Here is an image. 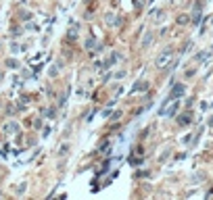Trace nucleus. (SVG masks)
<instances>
[{"label":"nucleus","mask_w":213,"mask_h":200,"mask_svg":"<svg viewBox=\"0 0 213 200\" xmlns=\"http://www.w3.org/2000/svg\"><path fill=\"white\" fill-rule=\"evenodd\" d=\"M171 58H174V52H171L169 48H165V50H163V52H161V54L155 58V67H157V69H163V67L167 65Z\"/></svg>","instance_id":"obj_1"},{"label":"nucleus","mask_w":213,"mask_h":200,"mask_svg":"<svg viewBox=\"0 0 213 200\" xmlns=\"http://www.w3.org/2000/svg\"><path fill=\"white\" fill-rule=\"evenodd\" d=\"M184 92H186V88H184V83H178L174 90H171V94H169V98L171 100H180L182 96H184Z\"/></svg>","instance_id":"obj_2"},{"label":"nucleus","mask_w":213,"mask_h":200,"mask_svg":"<svg viewBox=\"0 0 213 200\" xmlns=\"http://www.w3.org/2000/svg\"><path fill=\"white\" fill-rule=\"evenodd\" d=\"M4 131L15 133V131H19V125H17V123H6V125H4Z\"/></svg>","instance_id":"obj_3"},{"label":"nucleus","mask_w":213,"mask_h":200,"mask_svg":"<svg viewBox=\"0 0 213 200\" xmlns=\"http://www.w3.org/2000/svg\"><path fill=\"white\" fill-rule=\"evenodd\" d=\"M67 152H69V144H63L57 152V157H67Z\"/></svg>","instance_id":"obj_4"},{"label":"nucleus","mask_w":213,"mask_h":200,"mask_svg":"<svg viewBox=\"0 0 213 200\" xmlns=\"http://www.w3.org/2000/svg\"><path fill=\"white\" fill-rule=\"evenodd\" d=\"M151 40H153V33H146V36H144V42H142V48H144V50L148 48V44H151Z\"/></svg>","instance_id":"obj_5"},{"label":"nucleus","mask_w":213,"mask_h":200,"mask_svg":"<svg viewBox=\"0 0 213 200\" xmlns=\"http://www.w3.org/2000/svg\"><path fill=\"white\" fill-rule=\"evenodd\" d=\"M6 65L11 67V69H15V67H17V60H15V58H9V60H6Z\"/></svg>","instance_id":"obj_6"},{"label":"nucleus","mask_w":213,"mask_h":200,"mask_svg":"<svg viewBox=\"0 0 213 200\" xmlns=\"http://www.w3.org/2000/svg\"><path fill=\"white\" fill-rule=\"evenodd\" d=\"M25 188H27V186H25V181H23L21 186H17V194H21V192H25Z\"/></svg>","instance_id":"obj_7"},{"label":"nucleus","mask_w":213,"mask_h":200,"mask_svg":"<svg viewBox=\"0 0 213 200\" xmlns=\"http://www.w3.org/2000/svg\"><path fill=\"white\" fill-rule=\"evenodd\" d=\"M186 21H188V19H186V15H180V19H178V23H186Z\"/></svg>","instance_id":"obj_8"},{"label":"nucleus","mask_w":213,"mask_h":200,"mask_svg":"<svg viewBox=\"0 0 213 200\" xmlns=\"http://www.w3.org/2000/svg\"><path fill=\"white\" fill-rule=\"evenodd\" d=\"M2 77H4V75H2V73H0V81H2Z\"/></svg>","instance_id":"obj_9"}]
</instances>
